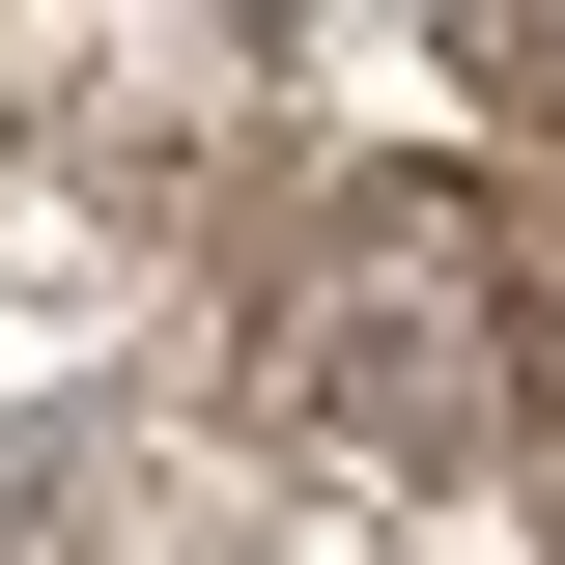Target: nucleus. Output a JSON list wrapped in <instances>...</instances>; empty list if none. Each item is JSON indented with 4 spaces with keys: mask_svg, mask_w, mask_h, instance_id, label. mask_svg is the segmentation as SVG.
Wrapping results in <instances>:
<instances>
[{
    "mask_svg": "<svg viewBox=\"0 0 565 565\" xmlns=\"http://www.w3.org/2000/svg\"><path fill=\"white\" fill-rule=\"evenodd\" d=\"M282 424L367 481H509L537 452V282L452 199H340V255L282 282Z\"/></svg>",
    "mask_w": 565,
    "mask_h": 565,
    "instance_id": "f257e3e1",
    "label": "nucleus"
}]
</instances>
